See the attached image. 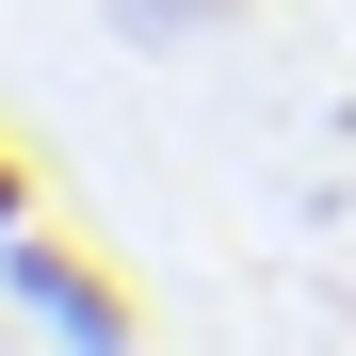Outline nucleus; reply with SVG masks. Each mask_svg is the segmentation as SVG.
Instances as JSON below:
<instances>
[{
  "mask_svg": "<svg viewBox=\"0 0 356 356\" xmlns=\"http://www.w3.org/2000/svg\"><path fill=\"white\" fill-rule=\"evenodd\" d=\"M0 291H17V308H33L49 340H81V356H130V340H146V291L113 275V259H81L49 211L17 227V243H0Z\"/></svg>",
  "mask_w": 356,
  "mask_h": 356,
  "instance_id": "1",
  "label": "nucleus"
},
{
  "mask_svg": "<svg viewBox=\"0 0 356 356\" xmlns=\"http://www.w3.org/2000/svg\"><path fill=\"white\" fill-rule=\"evenodd\" d=\"M130 33H195V17H227V0H113Z\"/></svg>",
  "mask_w": 356,
  "mask_h": 356,
  "instance_id": "2",
  "label": "nucleus"
},
{
  "mask_svg": "<svg viewBox=\"0 0 356 356\" xmlns=\"http://www.w3.org/2000/svg\"><path fill=\"white\" fill-rule=\"evenodd\" d=\"M17 227H33V162L0 146V243H17Z\"/></svg>",
  "mask_w": 356,
  "mask_h": 356,
  "instance_id": "3",
  "label": "nucleus"
}]
</instances>
